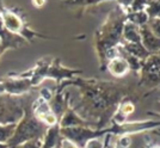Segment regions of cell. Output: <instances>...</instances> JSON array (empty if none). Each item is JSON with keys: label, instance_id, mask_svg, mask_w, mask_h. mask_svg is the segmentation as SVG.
Returning <instances> with one entry per match:
<instances>
[{"label": "cell", "instance_id": "cell-10", "mask_svg": "<svg viewBox=\"0 0 160 148\" xmlns=\"http://www.w3.org/2000/svg\"><path fill=\"white\" fill-rule=\"evenodd\" d=\"M148 27L151 29V31L153 32L158 38H160V17H154V18H149L148 23H147Z\"/></svg>", "mask_w": 160, "mask_h": 148}, {"label": "cell", "instance_id": "cell-19", "mask_svg": "<svg viewBox=\"0 0 160 148\" xmlns=\"http://www.w3.org/2000/svg\"><path fill=\"white\" fill-rule=\"evenodd\" d=\"M0 148H7V147H6V145H4V143L0 142Z\"/></svg>", "mask_w": 160, "mask_h": 148}, {"label": "cell", "instance_id": "cell-13", "mask_svg": "<svg viewBox=\"0 0 160 148\" xmlns=\"http://www.w3.org/2000/svg\"><path fill=\"white\" fill-rule=\"evenodd\" d=\"M115 1H117L120 8H122L126 13H129V10H130V6L133 4V0H115Z\"/></svg>", "mask_w": 160, "mask_h": 148}, {"label": "cell", "instance_id": "cell-3", "mask_svg": "<svg viewBox=\"0 0 160 148\" xmlns=\"http://www.w3.org/2000/svg\"><path fill=\"white\" fill-rule=\"evenodd\" d=\"M122 36L127 43H141L140 27L134 24L132 22H124L122 29Z\"/></svg>", "mask_w": 160, "mask_h": 148}, {"label": "cell", "instance_id": "cell-9", "mask_svg": "<svg viewBox=\"0 0 160 148\" xmlns=\"http://www.w3.org/2000/svg\"><path fill=\"white\" fill-rule=\"evenodd\" d=\"M103 1L108 0H65V4L72 5V6H88V5H97Z\"/></svg>", "mask_w": 160, "mask_h": 148}, {"label": "cell", "instance_id": "cell-4", "mask_svg": "<svg viewBox=\"0 0 160 148\" xmlns=\"http://www.w3.org/2000/svg\"><path fill=\"white\" fill-rule=\"evenodd\" d=\"M108 69L115 76H123L129 72L130 68L124 57L117 56L112 60H110V62L108 63Z\"/></svg>", "mask_w": 160, "mask_h": 148}, {"label": "cell", "instance_id": "cell-11", "mask_svg": "<svg viewBox=\"0 0 160 148\" xmlns=\"http://www.w3.org/2000/svg\"><path fill=\"white\" fill-rule=\"evenodd\" d=\"M147 5H148V0H133V4H132V6H130L129 12L145 11Z\"/></svg>", "mask_w": 160, "mask_h": 148}, {"label": "cell", "instance_id": "cell-17", "mask_svg": "<svg viewBox=\"0 0 160 148\" xmlns=\"http://www.w3.org/2000/svg\"><path fill=\"white\" fill-rule=\"evenodd\" d=\"M35 7H43L47 4L48 0H31Z\"/></svg>", "mask_w": 160, "mask_h": 148}, {"label": "cell", "instance_id": "cell-14", "mask_svg": "<svg viewBox=\"0 0 160 148\" xmlns=\"http://www.w3.org/2000/svg\"><path fill=\"white\" fill-rule=\"evenodd\" d=\"M86 148H103V142L99 139H92L86 143Z\"/></svg>", "mask_w": 160, "mask_h": 148}, {"label": "cell", "instance_id": "cell-15", "mask_svg": "<svg viewBox=\"0 0 160 148\" xmlns=\"http://www.w3.org/2000/svg\"><path fill=\"white\" fill-rule=\"evenodd\" d=\"M41 96H42V99H44L46 101H48L49 99H52V92H50V90H48V88L41 90Z\"/></svg>", "mask_w": 160, "mask_h": 148}, {"label": "cell", "instance_id": "cell-16", "mask_svg": "<svg viewBox=\"0 0 160 148\" xmlns=\"http://www.w3.org/2000/svg\"><path fill=\"white\" fill-rule=\"evenodd\" d=\"M62 148H78L71 140H63L62 141Z\"/></svg>", "mask_w": 160, "mask_h": 148}, {"label": "cell", "instance_id": "cell-20", "mask_svg": "<svg viewBox=\"0 0 160 148\" xmlns=\"http://www.w3.org/2000/svg\"><path fill=\"white\" fill-rule=\"evenodd\" d=\"M153 148H160V147H153Z\"/></svg>", "mask_w": 160, "mask_h": 148}, {"label": "cell", "instance_id": "cell-5", "mask_svg": "<svg viewBox=\"0 0 160 148\" xmlns=\"http://www.w3.org/2000/svg\"><path fill=\"white\" fill-rule=\"evenodd\" d=\"M30 85H31V81L28 80V79H25V80H11L0 85V90H1L0 92L6 91L10 93H23L30 87Z\"/></svg>", "mask_w": 160, "mask_h": 148}, {"label": "cell", "instance_id": "cell-2", "mask_svg": "<svg viewBox=\"0 0 160 148\" xmlns=\"http://www.w3.org/2000/svg\"><path fill=\"white\" fill-rule=\"evenodd\" d=\"M141 35V44L145 47L148 53H157L160 50V38H158L151 31L148 25L140 27Z\"/></svg>", "mask_w": 160, "mask_h": 148}, {"label": "cell", "instance_id": "cell-12", "mask_svg": "<svg viewBox=\"0 0 160 148\" xmlns=\"http://www.w3.org/2000/svg\"><path fill=\"white\" fill-rule=\"evenodd\" d=\"M134 110H135V105H134L132 101H126V103H123L120 109L121 112L123 115H126V116H129L130 114H133Z\"/></svg>", "mask_w": 160, "mask_h": 148}, {"label": "cell", "instance_id": "cell-8", "mask_svg": "<svg viewBox=\"0 0 160 148\" xmlns=\"http://www.w3.org/2000/svg\"><path fill=\"white\" fill-rule=\"evenodd\" d=\"M80 121L79 118L73 114V111H68L65 114L62 121H61V126L65 127V128H69V127H73V126H77L79 124Z\"/></svg>", "mask_w": 160, "mask_h": 148}, {"label": "cell", "instance_id": "cell-6", "mask_svg": "<svg viewBox=\"0 0 160 148\" xmlns=\"http://www.w3.org/2000/svg\"><path fill=\"white\" fill-rule=\"evenodd\" d=\"M148 19H149V17H148L146 11H138V12H129V13H127V20L136 24L138 27L146 25L148 23Z\"/></svg>", "mask_w": 160, "mask_h": 148}, {"label": "cell", "instance_id": "cell-1", "mask_svg": "<svg viewBox=\"0 0 160 148\" xmlns=\"http://www.w3.org/2000/svg\"><path fill=\"white\" fill-rule=\"evenodd\" d=\"M0 19L2 22V25L6 29L8 32L11 34H20L24 31L23 27V22L20 19V17L17 13H14L12 11L7 10V8H1L0 11Z\"/></svg>", "mask_w": 160, "mask_h": 148}, {"label": "cell", "instance_id": "cell-7", "mask_svg": "<svg viewBox=\"0 0 160 148\" xmlns=\"http://www.w3.org/2000/svg\"><path fill=\"white\" fill-rule=\"evenodd\" d=\"M14 124H6V126H2L0 124V142L4 143L5 141L10 140V137L14 134L16 129H14Z\"/></svg>", "mask_w": 160, "mask_h": 148}, {"label": "cell", "instance_id": "cell-18", "mask_svg": "<svg viewBox=\"0 0 160 148\" xmlns=\"http://www.w3.org/2000/svg\"><path fill=\"white\" fill-rule=\"evenodd\" d=\"M20 148H37V143L36 142H27L25 145H23Z\"/></svg>", "mask_w": 160, "mask_h": 148}]
</instances>
